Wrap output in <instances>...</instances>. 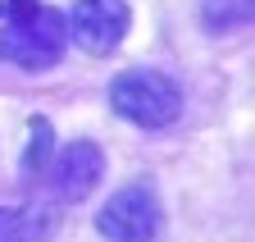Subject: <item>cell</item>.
<instances>
[{"label": "cell", "instance_id": "1", "mask_svg": "<svg viewBox=\"0 0 255 242\" xmlns=\"http://www.w3.org/2000/svg\"><path fill=\"white\" fill-rule=\"evenodd\" d=\"M64 46H69L64 9L41 0H0V64L46 73L64 59Z\"/></svg>", "mask_w": 255, "mask_h": 242}, {"label": "cell", "instance_id": "2", "mask_svg": "<svg viewBox=\"0 0 255 242\" xmlns=\"http://www.w3.org/2000/svg\"><path fill=\"white\" fill-rule=\"evenodd\" d=\"M110 110L137 128H169L182 114V87L159 69H128L110 82Z\"/></svg>", "mask_w": 255, "mask_h": 242}, {"label": "cell", "instance_id": "3", "mask_svg": "<svg viewBox=\"0 0 255 242\" xmlns=\"http://www.w3.org/2000/svg\"><path fill=\"white\" fill-rule=\"evenodd\" d=\"M159 229H164V206H159V192L150 178L119 188L96 215V233L110 242H155Z\"/></svg>", "mask_w": 255, "mask_h": 242}, {"label": "cell", "instance_id": "4", "mask_svg": "<svg viewBox=\"0 0 255 242\" xmlns=\"http://www.w3.org/2000/svg\"><path fill=\"white\" fill-rule=\"evenodd\" d=\"M69 41L96 59H105L123 46L128 27H132V9H128V0H73L69 18Z\"/></svg>", "mask_w": 255, "mask_h": 242}, {"label": "cell", "instance_id": "5", "mask_svg": "<svg viewBox=\"0 0 255 242\" xmlns=\"http://www.w3.org/2000/svg\"><path fill=\"white\" fill-rule=\"evenodd\" d=\"M50 188L59 201H87L96 188H101V178H105V151L96 146L91 137H78V142H64L55 146V156H50Z\"/></svg>", "mask_w": 255, "mask_h": 242}, {"label": "cell", "instance_id": "6", "mask_svg": "<svg viewBox=\"0 0 255 242\" xmlns=\"http://www.w3.org/2000/svg\"><path fill=\"white\" fill-rule=\"evenodd\" d=\"M55 229L50 206H0V242H46Z\"/></svg>", "mask_w": 255, "mask_h": 242}, {"label": "cell", "instance_id": "7", "mask_svg": "<svg viewBox=\"0 0 255 242\" xmlns=\"http://www.w3.org/2000/svg\"><path fill=\"white\" fill-rule=\"evenodd\" d=\"M55 128H50V119L46 114H37L27 124V146H23V160H18V174L23 178H46V169H50V156H55Z\"/></svg>", "mask_w": 255, "mask_h": 242}, {"label": "cell", "instance_id": "8", "mask_svg": "<svg viewBox=\"0 0 255 242\" xmlns=\"http://www.w3.org/2000/svg\"><path fill=\"white\" fill-rule=\"evenodd\" d=\"M251 18H255V0H201V27L210 37H223Z\"/></svg>", "mask_w": 255, "mask_h": 242}]
</instances>
